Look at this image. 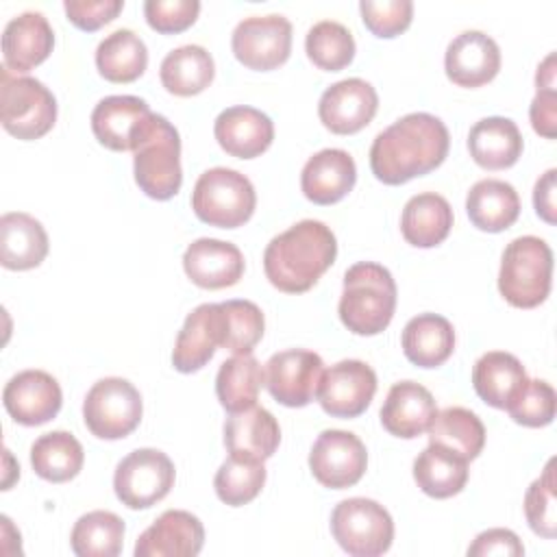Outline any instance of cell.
Segmentation results:
<instances>
[{"mask_svg": "<svg viewBox=\"0 0 557 557\" xmlns=\"http://www.w3.org/2000/svg\"><path fill=\"white\" fill-rule=\"evenodd\" d=\"M446 124L424 111L407 113L381 131L370 146L372 174L385 185H403L429 174L448 154Z\"/></svg>", "mask_w": 557, "mask_h": 557, "instance_id": "obj_1", "label": "cell"}, {"mask_svg": "<svg viewBox=\"0 0 557 557\" xmlns=\"http://www.w3.org/2000/svg\"><path fill=\"white\" fill-rule=\"evenodd\" d=\"M337 239L320 220H300L274 235L263 252L268 281L285 294H302L333 265Z\"/></svg>", "mask_w": 557, "mask_h": 557, "instance_id": "obj_2", "label": "cell"}, {"mask_svg": "<svg viewBox=\"0 0 557 557\" xmlns=\"http://www.w3.org/2000/svg\"><path fill=\"white\" fill-rule=\"evenodd\" d=\"M396 309V283L387 268L359 261L344 274L337 305L342 324L355 335H376L387 329Z\"/></svg>", "mask_w": 557, "mask_h": 557, "instance_id": "obj_3", "label": "cell"}, {"mask_svg": "<svg viewBox=\"0 0 557 557\" xmlns=\"http://www.w3.org/2000/svg\"><path fill=\"white\" fill-rule=\"evenodd\" d=\"M133 172L139 189L154 200H170L183 183L181 137L168 117L152 113L133 148Z\"/></svg>", "mask_w": 557, "mask_h": 557, "instance_id": "obj_4", "label": "cell"}, {"mask_svg": "<svg viewBox=\"0 0 557 557\" xmlns=\"http://www.w3.org/2000/svg\"><path fill=\"white\" fill-rule=\"evenodd\" d=\"M553 252L550 246L535 235L511 239L500 259L498 292L518 309H533L542 305L550 292Z\"/></svg>", "mask_w": 557, "mask_h": 557, "instance_id": "obj_5", "label": "cell"}, {"mask_svg": "<svg viewBox=\"0 0 557 557\" xmlns=\"http://www.w3.org/2000/svg\"><path fill=\"white\" fill-rule=\"evenodd\" d=\"M0 122L7 133L30 141L44 137L57 122L52 91L33 76L0 67Z\"/></svg>", "mask_w": 557, "mask_h": 557, "instance_id": "obj_6", "label": "cell"}, {"mask_svg": "<svg viewBox=\"0 0 557 557\" xmlns=\"http://www.w3.org/2000/svg\"><path fill=\"white\" fill-rule=\"evenodd\" d=\"M257 194L248 176L231 168L202 172L191 191L196 218L209 226L237 228L255 213Z\"/></svg>", "mask_w": 557, "mask_h": 557, "instance_id": "obj_7", "label": "cell"}, {"mask_svg": "<svg viewBox=\"0 0 557 557\" xmlns=\"http://www.w3.org/2000/svg\"><path fill=\"white\" fill-rule=\"evenodd\" d=\"M331 533L348 555L379 557L392 546L394 520L381 503L355 496L335 505Z\"/></svg>", "mask_w": 557, "mask_h": 557, "instance_id": "obj_8", "label": "cell"}, {"mask_svg": "<svg viewBox=\"0 0 557 557\" xmlns=\"http://www.w3.org/2000/svg\"><path fill=\"white\" fill-rule=\"evenodd\" d=\"M139 389L120 376H107L91 385L83 403V420L100 440H122L141 422Z\"/></svg>", "mask_w": 557, "mask_h": 557, "instance_id": "obj_9", "label": "cell"}, {"mask_svg": "<svg viewBox=\"0 0 557 557\" xmlns=\"http://www.w3.org/2000/svg\"><path fill=\"white\" fill-rule=\"evenodd\" d=\"M174 463L157 448H137L115 468L113 490L128 509H148L163 500L174 485Z\"/></svg>", "mask_w": 557, "mask_h": 557, "instance_id": "obj_10", "label": "cell"}, {"mask_svg": "<svg viewBox=\"0 0 557 557\" xmlns=\"http://www.w3.org/2000/svg\"><path fill=\"white\" fill-rule=\"evenodd\" d=\"M231 48L242 65L259 72L274 70L289 59L292 24L278 13L244 17L231 35Z\"/></svg>", "mask_w": 557, "mask_h": 557, "instance_id": "obj_11", "label": "cell"}, {"mask_svg": "<svg viewBox=\"0 0 557 557\" xmlns=\"http://www.w3.org/2000/svg\"><path fill=\"white\" fill-rule=\"evenodd\" d=\"M265 387L285 407H305L318 396L324 374L322 357L313 350L289 348L274 352L265 363Z\"/></svg>", "mask_w": 557, "mask_h": 557, "instance_id": "obj_12", "label": "cell"}, {"mask_svg": "<svg viewBox=\"0 0 557 557\" xmlns=\"http://www.w3.org/2000/svg\"><path fill=\"white\" fill-rule=\"evenodd\" d=\"M368 466V450L363 442L339 429H326L318 435L309 453V468L315 481L331 490L355 485Z\"/></svg>", "mask_w": 557, "mask_h": 557, "instance_id": "obj_13", "label": "cell"}, {"mask_svg": "<svg viewBox=\"0 0 557 557\" xmlns=\"http://www.w3.org/2000/svg\"><path fill=\"white\" fill-rule=\"evenodd\" d=\"M374 392V370L366 361L344 359L324 370L318 403L333 418H357L370 407Z\"/></svg>", "mask_w": 557, "mask_h": 557, "instance_id": "obj_14", "label": "cell"}, {"mask_svg": "<svg viewBox=\"0 0 557 557\" xmlns=\"http://www.w3.org/2000/svg\"><path fill=\"white\" fill-rule=\"evenodd\" d=\"M7 413L24 426H39L52 420L63 403L57 379L44 370H22L2 389Z\"/></svg>", "mask_w": 557, "mask_h": 557, "instance_id": "obj_15", "label": "cell"}, {"mask_svg": "<svg viewBox=\"0 0 557 557\" xmlns=\"http://www.w3.org/2000/svg\"><path fill=\"white\" fill-rule=\"evenodd\" d=\"M379 109L376 89L363 78H344L324 89L318 102L320 122L335 135H352L368 126Z\"/></svg>", "mask_w": 557, "mask_h": 557, "instance_id": "obj_16", "label": "cell"}, {"mask_svg": "<svg viewBox=\"0 0 557 557\" xmlns=\"http://www.w3.org/2000/svg\"><path fill=\"white\" fill-rule=\"evenodd\" d=\"M224 335V318L220 302H205L198 305L183 322L174 350H172V363L178 372L191 374L205 368L215 348L222 346Z\"/></svg>", "mask_w": 557, "mask_h": 557, "instance_id": "obj_17", "label": "cell"}, {"mask_svg": "<svg viewBox=\"0 0 557 557\" xmlns=\"http://www.w3.org/2000/svg\"><path fill=\"white\" fill-rule=\"evenodd\" d=\"M202 544V522L185 509H168L137 537L135 557H194Z\"/></svg>", "mask_w": 557, "mask_h": 557, "instance_id": "obj_18", "label": "cell"}, {"mask_svg": "<svg viewBox=\"0 0 557 557\" xmlns=\"http://www.w3.org/2000/svg\"><path fill=\"white\" fill-rule=\"evenodd\" d=\"M444 70L459 87H481L500 70L498 44L483 30H463L448 44Z\"/></svg>", "mask_w": 557, "mask_h": 557, "instance_id": "obj_19", "label": "cell"}, {"mask_svg": "<svg viewBox=\"0 0 557 557\" xmlns=\"http://www.w3.org/2000/svg\"><path fill=\"white\" fill-rule=\"evenodd\" d=\"M183 270L194 285L202 289H222L242 278L244 255L231 242L200 237L185 248Z\"/></svg>", "mask_w": 557, "mask_h": 557, "instance_id": "obj_20", "label": "cell"}, {"mask_svg": "<svg viewBox=\"0 0 557 557\" xmlns=\"http://www.w3.org/2000/svg\"><path fill=\"white\" fill-rule=\"evenodd\" d=\"M150 115V107L137 96H107L91 111V131L104 148L126 152L135 148Z\"/></svg>", "mask_w": 557, "mask_h": 557, "instance_id": "obj_21", "label": "cell"}, {"mask_svg": "<svg viewBox=\"0 0 557 557\" xmlns=\"http://www.w3.org/2000/svg\"><path fill=\"white\" fill-rule=\"evenodd\" d=\"M54 46L48 17L39 11H24L11 17L2 30V59L11 72H28L46 61Z\"/></svg>", "mask_w": 557, "mask_h": 557, "instance_id": "obj_22", "label": "cell"}, {"mask_svg": "<svg viewBox=\"0 0 557 557\" xmlns=\"http://www.w3.org/2000/svg\"><path fill=\"white\" fill-rule=\"evenodd\" d=\"M213 135L224 152L237 159H255L265 152L274 139L272 120L246 104L224 109L213 124Z\"/></svg>", "mask_w": 557, "mask_h": 557, "instance_id": "obj_23", "label": "cell"}, {"mask_svg": "<svg viewBox=\"0 0 557 557\" xmlns=\"http://www.w3.org/2000/svg\"><path fill=\"white\" fill-rule=\"evenodd\" d=\"M435 413V398L424 385L416 381H400L394 383L385 396L381 407V424L396 437L413 440L429 431Z\"/></svg>", "mask_w": 557, "mask_h": 557, "instance_id": "obj_24", "label": "cell"}, {"mask_svg": "<svg viewBox=\"0 0 557 557\" xmlns=\"http://www.w3.org/2000/svg\"><path fill=\"white\" fill-rule=\"evenodd\" d=\"M357 181L355 159L342 148H324L309 157L300 172V189L315 205L342 200Z\"/></svg>", "mask_w": 557, "mask_h": 557, "instance_id": "obj_25", "label": "cell"}, {"mask_svg": "<svg viewBox=\"0 0 557 557\" xmlns=\"http://www.w3.org/2000/svg\"><path fill=\"white\" fill-rule=\"evenodd\" d=\"M281 442L276 418L263 407H248L231 413L224 422V446L233 457L265 461L274 455Z\"/></svg>", "mask_w": 557, "mask_h": 557, "instance_id": "obj_26", "label": "cell"}, {"mask_svg": "<svg viewBox=\"0 0 557 557\" xmlns=\"http://www.w3.org/2000/svg\"><path fill=\"white\" fill-rule=\"evenodd\" d=\"M529 376L520 359L505 350L481 355L472 368V385L483 403L507 409L527 385Z\"/></svg>", "mask_w": 557, "mask_h": 557, "instance_id": "obj_27", "label": "cell"}, {"mask_svg": "<svg viewBox=\"0 0 557 557\" xmlns=\"http://www.w3.org/2000/svg\"><path fill=\"white\" fill-rule=\"evenodd\" d=\"M468 150L474 163L485 170L511 168L522 154L520 128L509 117H483L468 133Z\"/></svg>", "mask_w": 557, "mask_h": 557, "instance_id": "obj_28", "label": "cell"}, {"mask_svg": "<svg viewBox=\"0 0 557 557\" xmlns=\"http://www.w3.org/2000/svg\"><path fill=\"white\" fill-rule=\"evenodd\" d=\"M48 255V235L39 220L11 211L0 218V263L7 270L37 268Z\"/></svg>", "mask_w": 557, "mask_h": 557, "instance_id": "obj_29", "label": "cell"}, {"mask_svg": "<svg viewBox=\"0 0 557 557\" xmlns=\"http://www.w3.org/2000/svg\"><path fill=\"white\" fill-rule=\"evenodd\" d=\"M400 344L413 366L437 368L455 350V329L444 315L420 313L405 324Z\"/></svg>", "mask_w": 557, "mask_h": 557, "instance_id": "obj_30", "label": "cell"}, {"mask_svg": "<svg viewBox=\"0 0 557 557\" xmlns=\"http://www.w3.org/2000/svg\"><path fill=\"white\" fill-rule=\"evenodd\" d=\"M470 222L479 231L500 233L509 228L520 215V198L513 185L500 178L476 181L466 198Z\"/></svg>", "mask_w": 557, "mask_h": 557, "instance_id": "obj_31", "label": "cell"}, {"mask_svg": "<svg viewBox=\"0 0 557 557\" xmlns=\"http://www.w3.org/2000/svg\"><path fill=\"white\" fill-rule=\"evenodd\" d=\"M450 226L453 209L448 200L435 191L411 196L400 215L403 237L416 248H433L442 244L448 237Z\"/></svg>", "mask_w": 557, "mask_h": 557, "instance_id": "obj_32", "label": "cell"}, {"mask_svg": "<svg viewBox=\"0 0 557 557\" xmlns=\"http://www.w3.org/2000/svg\"><path fill=\"white\" fill-rule=\"evenodd\" d=\"M161 85L174 96H196L205 91L213 76V57L196 44H187L168 52L159 67Z\"/></svg>", "mask_w": 557, "mask_h": 557, "instance_id": "obj_33", "label": "cell"}, {"mask_svg": "<svg viewBox=\"0 0 557 557\" xmlns=\"http://www.w3.org/2000/svg\"><path fill=\"white\" fill-rule=\"evenodd\" d=\"M148 65V48L131 28L109 33L96 48V67L111 83H133Z\"/></svg>", "mask_w": 557, "mask_h": 557, "instance_id": "obj_34", "label": "cell"}, {"mask_svg": "<svg viewBox=\"0 0 557 557\" xmlns=\"http://www.w3.org/2000/svg\"><path fill=\"white\" fill-rule=\"evenodd\" d=\"M429 444H437L457 457L472 461L485 446V426L466 407H446L435 413L429 426Z\"/></svg>", "mask_w": 557, "mask_h": 557, "instance_id": "obj_35", "label": "cell"}, {"mask_svg": "<svg viewBox=\"0 0 557 557\" xmlns=\"http://www.w3.org/2000/svg\"><path fill=\"white\" fill-rule=\"evenodd\" d=\"M413 479L426 496L450 498L468 483V461L437 444H429L413 461Z\"/></svg>", "mask_w": 557, "mask_h": 557, "instance_id": "obj_36", "label": "cell"}, {"mask_svg": "<svg viewBox=\"0 0 557 557\" xmlns=\"http://www.w3.org/2000/svg\"><path fill=\"white\" fill-rule=\"evenodd\" d=\"M85 461L81 442L67 431H50L39 435L30 446V466L37 476L50 483L74 479Z\"/></svg>", "mask_w": 557, "mask_h": 557, "instance_id": "obj_37", "label": "cell"}, {"mask_svg": "<svg viewBox=\"0 0 557 557\" xmlns=\"http://www.w3.org/2000/svg\"><path fill=\"white\" fill-rule=\"evenodd\" d=\"M265 385L261 363L250 355H233L226 359L215 376V394L220 405L231 411H244L257 405L259 389Z\"/></svg>", "mask_w": 557, "mask_h": 557, "instance_id": "obj_38", "label": "cell"}, {"mask_svg": "<svg viewBox=\"0 0 557 557\" xmlns=\"http://www.w3.org/2000/svg\"><path fill=\"white\" fill-rule=\"evenodd\" d=\"M70 544L78 557H115L124 544V520L113 511H89L76 520Z\"/></svg>", "mask_w": 557, "mask_h": 557, "instance_id": "obj_39", "label": "cell"}, {"mask_svg": "<svg viewBox=\"0 0 557 557\" xmlns=\"http://www.w3.org/2000/svg\"><path fill=\"white\" fill-rule=\"evenodd\" d=\"M305 50L313 65L326 72H337L352 61L355 39L344 24L335 20H322L307 30Z\"/></svg>", "mask_w": 557, "mask_h": 557, "instance_id": "obj_40", "label": "cell"}, {"mask_svg": "<svg viewBox=\"0 0 557 557\" xmlns=\"http://www.w3.org/2000/svg\"><path fill=\"white\" fill-rule=\"evenodd\" d=\"M263 483H265L263 461L233 457V455H228V459L218 468L213 479L218 498L231 507H242L252 498H257Z\"/></svg>", "mask_w": 557, "mask_h": 557, "instance_id": "obj_41", "label": "cell"}, {"mask_svg": "<svg viewBox=\"0 0 557 557\" xmlns=\"http://www.w3.org/2000/svg\"><path fill=\"white\" fill-rule=\"evenodd\" d=\"M220 307L224 318L222 348L233 355H250L261 342L265 329L261 309L252 300H224Z\"/></svg>", "mask_w": 557, "mask_h": 557, "instance_id": "obj_42", "label": "cell"}, {"mask_svg": "<svg viewBox=\"0 0 557 557\" xmlns=\"http://www.w3.org/2000/svg\"><path fill=\"white\" fill-rule=\"evenodd\" d=\"M555 459H550L540 479H535L524 494V516L533 533L553 540L557 533L555 516Z\"/></svg>", "mask_w": 557, "mask_h": 557, "instance_id": "obj_43", "label": "cell"}, {"mask_svg": "<svg viewBox=\"0 0 557 557\" xmlns=\"http://www.w3.org/2000/svg\"><path fill=\"white\" fill-rule=\"evenodd\" d=\"M513 422L540 429L555 418V389L542 379H529L516 400L507 407Z\"/></svg>", "mask_w": 557, "mask_h": 557, "instance_id": "obj_44", "label": "cell"}, {"mask_svg": "<svg viewBox=\"0 0 557 557\" xmlns=\"http://www.w3.org/2000/svg\"><path fill=\"white\" fill-rule=\"evenodd\" d=\"M361 20L366 28L383 39L400 35L413 17V2L411 0H361L359 2Z\"/></svg>", "mask_w": 557, "mask_h": 557, "instance_id": "obj_45", "label": "cell"}, {"mask_svg": "<svg viewBox=\"0 0 557 557\" xmlns=\"http://www.w3.org/2000/svg\"><path fill=\"white\" fill-rule=\"evenodd\" d=\"M200 13L198 0H146L144 15L150 28L170 35L189 28Z\"/></svg>", "mask_w": 557, "mask_h": 557, "instance_id": "obj_46", "label": "cell"}, {"mask_svg": "<svg viewBox=\"0 0 557 557\" xmlns=\"http://www.w3.org/2000/svg\"><path fill=\"white\" fill-rule=\"evenodd\" d=\"M67 20L81 30H98L117 17L124 9L122 0H65L63 2Z\"/></svg>", "mask_w": 557, "mask_h": 557, "instance_id": "obj_47", "label": "cell"}, {"mask_svg": "<svg viewBox=\"0 0 557 557\" xmlns=\"http://www.w3.org/2000/svg\"><path fill=\"white\" fill-rule=\"evenodd\" d=\"M470 557H485V555H509L520 557L524 555V546L518 535L509 529H487L474 537L468 546Z\"/></svg>", "mask_w": 557, "mask_h": 557, "instance_id": "obj_48", "label": "cell"}, {"mask_svg": "<svg viewBox=\"0 0 557 557\" xmlns=\"http://www.w3.org/2000/svg\"><path fill=\"white\" fill-rule=\"evenodd\" d=\"M531 126L535 133H540L546 139L557 137V91L555 87L537 89L535 98L529 107Z\"/></svg>", "mask_w": 557, "mask_h": 557, "instance_id": "obj_49", "label": "cell"}, {"mask_svg": "<svg viewBox=\"0 0 557 557\" xmlns=\"http://www.w3.org/2000/svg\"><path fill=\"white\" fill-rule=\"evenodd\" d=\"M555 174H557V170L555 168H550V170H546L540 178H537V183H535V187H533V207H535V213L544 220V222H548V224H555Z\"/></svg>", "mask_w": 557, "mask_h": 557, "instance_id": "obj_50", "label": "cell"}, {"mask_svg": "<svg viewBox=\"0 0 557 557\" xmlns=\"http://www.w3.org/2000/svg\"><path fill=\"white\" fill-rule=\"evenodd\" d=\"M535 87H537V89L555 87V52H548L546 59L537 65V72H535Z\"/></svg>", "mask_w": 557, "mask_h": 557, "instance_id": "obj_51", "label": "cell"}]
</instances>
